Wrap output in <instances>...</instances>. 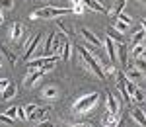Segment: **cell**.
Wrapping results in <instances>:
<instances>
[{
	"label": "cell",
	"mask_w": 146,
	"mask_h": 127,
	"mask_svg": "<svg viewBox=\"0 0 146 127\" xmlns=\"http://www.w3.org/2000/svg\"><path fill=\"white\" fill-rule=\"evenodd\" d=\"M115 53H117V59L121 65H127V55H129V47L125 41H117L115 43Z\"/></svg>",
	"instance_id": "ba28073f"
},
{
	"label": "cell",
	"mask_w": 146,
	"mask_h": 127,
	"mask_svg": "<svg viewBox=\"0 0 146 127\" xmlns=\"http://www.w3.org/2000/svg\"><path fill=\"white\" fill-rule=\"evenodd\" d=\"M0 53H4V57L8 59V63H10V65H16V63H18V55H16V53L12 51L10 47L4 45L2 41H0Z\"/></svg>",
	"instance_id": "4fadbf2b"
},
{
	"label": "cell",
	"mask_w": 146,
	"mask_h": 127,
	"mask_svg": "<svg viewBox=\"0 0 146 127\" xmlns=\"http://www.w3.org/2000/svg\"><path fill=\"white\" fill-rule=\"evenodd\" d=\"M131 100H135L136 104H144V90H140V88L136 86V90L131 94Z\"/></svg>",
	"instance_id": "cb8c5ba5"
},
{
	"label": "cell",
	"mask_w": 146,
	"mask_h": 127,
	"mask_svg": "<svg viewBox=\"0 0 146 127\" xmlns=\"http://www.w3.org/2000/svg\"><path fill=\"white\" fill-rule=\"evenodd\" d=\"M18 117H20V119H25V112H23V108H18Z\"/></svg>",
	"instance_id": "74e56055"
},
{
	"label": "cell",
	"mask_w": 146,
	"mask_h": 127,
	"mask_svg": "<svg viewBox=\"0 0 146 127\" xmlns=\"http://www.w3.org/2000/svg\"><path fill=\"white\" fill-rule=\"evenodd\" d=\"M78 51H80V55H82V59L86 61V65H88V67H90V69L94 70L98 76H100L101 80H105V76H103V69H101V63H100V61L94 57V55H92V53H90V51H88L84 45H82V43L78 45Z\"/></svg>",
	"instance_id": "3957f363"
},
{
	"label": "cell",
	"mask_w": 146,
	"mask_h": 127,
	"mask_svg": "<svg viewBox=\"0 0 146 127\" xmlns=\"http://www.w3.org/2000/svg\"><path fill=\"white\" fill-rule=\"evenodd\" d=\"M123 74L129 78V80H133V82H138V80H142V78H144V72H142V70H138V69H127Z\"/></svg>",
	"instance_id": "5bb4252c"
},
{
	"label": "cell",
	"mask_w": 146,
	"mask_h": 127,
	"mask_svg": "<svg viewBox=\"0 0 146 127\" xmlns=\"http://www.w3.org/2000/svg\"><path fill=\"white\" fill-rule=\"evenodd\" d=\"M101 69H103V76H105V80L117 76V67H115V65H101Z\"/></svg>",
	"instance_id": "ffe728a7"
},
{
	"label": "cell",
	"mask_w": 146,
	"mask_h": 127,
	"mask_svg": "<svg viewBox=\"0 0 146 127\" xmlns=\"http://www.w3.org/2000/svg\"><path fill=\"white\" fill-rule=\"evenodd\" d=\"M4 22H6V18H4V12L0 10V25H2V23H4Z\"/></svg>",
	"instance_id": "f35d334b"
},
{
	"label": "cell",
	"mask_w": 146,
	"mask_h": 127,
	"mask_svg": "<svg viewBox=\"0 0 146 127\" xmlns=\"http://www.w3.org/2000/svg\"><path fill=\"white\" fill-rule=\"evenodd\" d=\"M49 112H51V108H47V106H43V108H37L35 123H45V121H47V117H49Z\"/></svg>",
	"instance_id": "e0dca14e"
},
{
	"label": "cell",
	"mask_w": 146,
	"mask_h": 127,
	"mask_svg": "<svg viewBox=\"0 0 146 127\" xmlns=\"http://www.w3.org/2000/svg\"><path fill=\"white\" fill-rule=\"evenodd\" d=\"M56 25H58V29H60V31H64L66 35H72V27H70L66 22H62V20H56Z\"/></svg>",
	"instance_id": "f1b7e54d"
},
{
	"label": "cell",
	"mask_w": 146,
	"mask_h": 127,
	"mask_svg": "<svg viewBox=\"0 0 146 127\" xmlns=\"http://www.w3.org/2000/svg\"><path fill=\"white\" fill-rule=\"evenodd\" d=\"M4 114H6V116H10L12 119H16V117H18V106H12V108H8Z\"/></svg>",
	"instance_id": "d6a6232c"
},
{
	"label": "cell",
	"mask_w": 146,
	"mask_h": 127,
	"mask_svg": "<svg viewBox=\"0 0 146 127\" xmlns=\"http://www.w3.org/2000/svg\"><path fill=\"white\" fill-rule=\"evenodd\" d=\"M144 41V23L138 27L135 31V35H133V45H136V43H142Z\"/></svg>",
	"instance_id": "603a6c76"
},
{
	"label": "cell",
	"mask_w": 146,
	"mask_h": 127,
	"mask_svg": "<svg viewBox=\"0 0 146 127\" xmlns=\"http://www.w3.org/2000/svg\"><path fill=\"white\" fill-rule=\"evenodd\" d=\"M37 104H29L23 108V112H25V119H29V121H35V116H37Z\"/></svg>",
	"instance_id": "d6986e66"
},
{
	"label": "cell",
	"mask_w": 146,
	"mask_h": 127,
	"mask_svg": "<svg viewBox=\"0 0 146 127\" xmlns=\"http://www.w3.org/2000/svg\"><path fill=\"white\" fill-rule=\"evenodd\" d=\"M0 121H2V123H8V125H10V123H14L16 119H12V117H10V116H6V114H0Z\"/></svg>",
	"instance_id": "d590c367"
},
{
	"label": "cell",
	"mask_w": 146,
	"mask_h": 127,
	"mask_svg": "<svg viewBox=\"0 0 146 127\" xmlns=\"http://www.w3.org/2000/svg\"><path fill=\"white\" fill-rule=\"evenodd\" d=\"M45 72L41 69H27V76H25V80H23V86L25 88H33L35 84H37V80L43 76Z\"/></svg>",
	"instance_id": "277c9868"
},
{
	"label": "cell",
	"mask_w": 146,
	"mask_h": 127,
	"mask_svg": "<svg viewBox=\"0 0 146 127\" xmlns=\"http://www.w3.org/2000/svg\"><path fill=\"white\" fill-rule=\"evenodd\" d=\"M10 82H12V80H8V78H0V94L4 92V88H6Z\"/></svg>",
	"instance_id": "8d00e7d4"
},
{
	"label": "cell",
	"mask_w": 146,
	"mask_h": 127,
	"mask_svg": "<svg viewBox=\"0 0 146 127\" xmlns=\"http://www.w3.org/2000/svg\"><path fill=\"white\" fill-rule=\"evenodd\" d=\"M103 47L107 49V57H109V61H111V65H115V61H117V53H115V43H113V39H105L103 41Z\"/></svg>",
	"instance_id": "7c38bea8"
},
{
	"label": "cell",
	"mask_w": 146,
	"mask_h": 127,
	"mask_svg": "<svg viewBox=\"0 0 146 127\" xmlns=\"http://www.w3.org/2000/svg\"><path fill=\"white\" fill-rule=\"evenodd\" d=\"M43 39V33L39 31V33H35L29 41H27V45H25V51H23V59L27 61V59H31V55H33V51L37 49V45H39V41Z\"/></svg>",
	"instance_id": "5b68a950"
},
{
	"label": "cell",
	"mask_w": 146,
	"mask_h": 127,
	"mask_svg": "<svg viewBox=\"0 0 146 127\" xmlns=\"http://www.w3.org/2000/svg\"><path fill=\"white\" fill-rule=\"evenodd\" d=\"M0 67H2V63H0Z\"/></svg>",
	"instance_id": "60d3db41"
},
{
	"label": "cell",
	"mask_w": 146,
	"mask_h": 127,
	"mask_svg": "<svg viewBox=\"0 0 146 127\" xmlns=\"http://www.w3.org/2000/svg\"><path fill=\"white\" fill-rule=\"evenodd\" d=\"M53 57V55H51ZM51 57H35V59H27V69H41Z\"/></svg>",
	"instance_id": "2e32d148"
},
{
	"label": "cell",
	"mask_w": 146,
	"mask_h": 127,
	"mask_svg": "<svg viewBox=\"0 0 146 127\" xmlns=\"http://www.w3.org/2000/svg\"><path fill=\"white\" fill-rule=\"evenodd\" d=\"M125 2L127 0H117V4H115V8H113L111 12H107V14H111V18H117V14H121L125 8Z\"/></svg>",
	"instance_id": "d4e9b609"
},
{
	"label": "cell",
	"mask_w": 146,
	"mask_h": 127,
	"mask_svg": "<svg viewBox=\"0 0 146 127\" xmlns=\"http://www.w3.org/2000/svg\"><path fill=\"white\" fill-rule=\"evenodd\" d=\"M16 92H18V86H16L14 82H10V84L4 88V92H2V98H4V100H12V98L16 96Z\"/></svg>",
	"instance_id": "ac0fdd59"
},
{
	"label": "cell",
	"mask_w": 146,
	"mask_h": 127,
	"mask_svg": "<svg viewBox=\"0 0 146 127\" xmlns=\"http://www.w3.org/2000/svg\"><path fill=\"white\" fill-rule=\"evenodd\" d=\"M100 102V94L92 92L88 96H82L80 100H76L74 104H72V110L76 112V114H90L92 110L96 108V104Z\"/></svg>",
	"instance_id": "7a4b0ae2"
},
{
	"label": "cell",
	"mask_w": 146,
	"mask_h": 127,
	"mask_svg": "<svg viewBox=\"0 0 146 127\" xmlns=\"http://www.w3.org/2000/svg\"><path fill=\"white\" fill-rule=\"evenodd\" d=\"M14 8V0H0V10H12Z\"/></svg>",
	"instance_id": "4dcf8cb0"
},
{
	"label": "cell",
	"mask_w": 146,
	"mask_h": 127,
	"mask_svg": "<svg viewBox=\"0 0 146 127\" xmlns=\"http://www.w3.org/2000/svg\"><path fill=\"white\" fill-rule=\"evenodd\" d=\"M135 59H136L135 69H138V70H142V72H144V55H142V57H135Z\"/></svg>",
	"instance_id": "836d02e7"
},
{
	"label": "cell",
	"mask_w": 146,
	"mask_h": 127,
	"mask_svg": "<svg viewBox=\"0 0 146 127\" xmlns=\"http://www.w3.org/2000/svg\"><path fill=\"white\" fill-rule=\"evenodd\" d=\"M23 35H25V25L20 22H14L12 23V31H10V37L12 41H16V43H20L23 39Z\"/></svg>",
	"instance_id": "8992f818"
},
{
	"label": "cell",
	"mask_w": 146,
	"mask_h": 127,
	"mask_svg": "<svg viewBox=\"0 0 146 127\" xmlns=\"http://www.w3.org/2000/svg\"><path fill=\"white\" fill-rule=\"evenodd\" d=\"M80 33H82V37H84V39H86V43H90V45H94V47H100L101 45L100 37H98V35H94L88 27H82V29H80Z\"/></svg>",
	"instance_id": "9c48e42d"
},
{
	"label": "cell",
	"mask_w": 146,
	"mask_h": 127,
	"mask_svg": "<svg viewBox=\"0 0 146 127\" xmlns=\"http://www.w3.org/2000/svg\"><path fill=\"white\" fill-rule=\"evenodd\" d=\"M107 112H109V114H119V112H121V104H119L117 96H115L111 90H107Z\"/></svg>",
	"instance_id": "52a82bcc"
},
{
	"label": "cell",
	"mask_w": 146,
	"mask_h": 127,
	"mask_svg": "<svg viewBox=\"0 0 146 127\" xmlns=\"http://www.w3.org/2000/svg\"><path fill=\"white\" fill-rule=\"evenodd\" d=\"M58 57H62L64 61H68V59L72 57V43H70L68 39H64V41H62V45H60V53H58Z\"/></svg>",
	"instance_id": "9a60e30c"
},
{
	"label": "cell",
	"mask_w": 146,
	"mask_h": 127,
	"mask_svg": "<svg viewBox=\"0 0 146 127\" xmlns=\"http://www.w3.org/2000/svg\"><path fill=\"white\" fill-rule=\"evenodd\" d=\"M131 116H133V119H135L136 123H140V125H144L146 117H144V112H140L138 108H135V110H131Z\"/></svg>",
	"instance_id": "7402d4cb"
},
{
	"label": "cell",
	"mask_w": 146,
	"mask_h": 127,
	"mask_svg": "<svg viewBox=\"0 0 146 127\" xmlns=\"http://www.w3.org/2000/svg\"><path fill=\"white\" fill-rule=\"evenodd\" d=\"M117 20H121V22H125L127 25H131V23H133V18H131L129 14H125V12H121V14H117Z\"/></svg>",
	"instance_id": "1f68e13d"
},
{
	"label": "cell",
	"mask_w": 146,
	"mask_h": 127,
	"mask_svg": "<svg viewBox=\"0 0 146 127\" xmlns=\"http://www.w3.org/2000/svg\"><path fill=\"white\" fill-rule=\"evenodd\" d=\"M107 37L109 39H115V41H123V35L119 33V31H115L113 27H107Z\"/></svg>",
	"instance_id": "f546056e"
},
{
	"label": "cell",
	"mask_w": 146,
	"mask_h": 127,
	"mask_svg": "<svg viewBox=\"0 0 146 127\" xmlns=\"http://www.w3.org/2000/svg\"><path fill=\"white\" fill-rule=\"evenodd\" d=\"M113 29H115V31H119V33H127V31H129V25H127L125 22H121V20H117V18H115V25H113Z\"/></svg>",
	"instance_id": "484cf974"
},
{
	"label": "cell",
	"mask_w": 146,
	"mask_h": 127,
	"mask_svg": "<svg viewBox=\"0 0 146 127\" xmlns=\"http://www.w3.org/2000/svg\"><path fill=\"white\" fill-rule=\"evenodd\" d=\"M133 57H142L144 55V43H136V45H133Z\"/></svg>",
	"instance_id": "83f0119b"
},
{
	"label": "cell",
	"mask_w": 146,
	"mask_h": 127,
	"mask_svg": "<svg viewBox=\"0 0 146 127\" xmlns=\"http://www.w3.org/2000/svg\"><path fill=\"white\" fill-rule=\"evenodd\" d=\"M84 10H86V6H84V4H74V6H72V12H74V14H78V16H82Z\"/></svg>",
	"instance_id": "e575fe53"
},
{
	"label": "cell",
	"mask_w": 146,
	"mask_h": 127,
	"mask_svg": "<svg viewBox=\"0 0 146 127\" xmlns=\"http://www.w3.org/2000/svg\"><path fill=\"white\" fill-rule=\"evenodd\" d=\"M103 123H105V125H119V114H109V116L105 117V119H103Z\"/></svg>",
	"instance_id": "4316f807"
},
{
	"label": "cell",
	"mask_w": 146,
	"mask_h": 127,
	"mask_svg": "<svg viewBox=\"0 0 146 127\" xmlns=\"http://www.w3.org/2000/svg\"><path fill=\"white\" fill-rule=\"evenodd\" d=\"M68 12H72V6L70 8H56V6H45V8H39V10H33L29 14V20H49V18H58V16H66Z\"/></svg>",
	"instance_id": "6da1fadb"
},
{
	"label": "cell",
	"mask_w": 146,
	"mask_h": 127,
	"mask_svg": "<svg viewBox=\"0 0 146 127\" xmlns=\"http://www.w3.org/2000/svg\"><path fill=\"white\" fill-rule=\"evenodd\" d=\"M60 96V88L55 86V84H51V86H45L43 88V98L45 100H56Z\"/></svg>",
	"instance_id": "30bf717a"
},
{
	"label": "cell",
	"mask_w": 146,
	"mask_h": 127,
	"mask_svg": "<svg viewBox=\"0 0 146 127\" xmlns=\"http://www.w3.org/2000/svg\"><path fill=\"white\" fill-rule=\"evenodd\" d=\"M70 4L74 6V4H82V2H80V0H70Z\"/></svg>",
	"instance_id": "ab89813d"
},
{
	"label": "cell",
	"mask_w": 146,
	"mask_h": 127,
	"mask_svg": "<svg viewBox=\"0 0 146 127\" xmlns=\"http://www.w3.org/2000/svg\"><path fill=\"white\" fill-rule=\"evenodd\" d=\"M84 6H88L90 10H94V12H100V14H107V8L101 4V2H98V0H80Z\"/></svg>",
	"instance_id": "8fae6325"
},
{
	"label": "cell",
	"mask_w": 146,
	"mask_h": 127,
	"mask_svg": "<svg viewBox=\"0 0 146 127\" xmlns=\"http://www.w3.org/2000/svg\"><path fill=\"white\" fill-rule=\"evenodd\" d=\"M60 45H62V39H60V37L55 33V37H53V43H51V55H58V53H60Z\"/></svg>",
	"instance_id": "44dd1931"
}]
</instances>
